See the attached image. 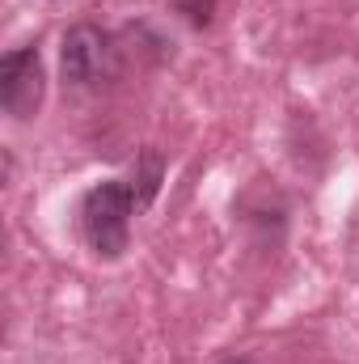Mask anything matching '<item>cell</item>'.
Returning a JSON list of instances; mask_svg holds the SVG:
<instances>
[{
	"instance_id": "1",
	"label": "cell",
	"mask_w": 359,
	"mask_h": 364,
	"mask_svg": "<svg viewBox=\"0 0 359 364\" xmlns=\"http://www.w3.org/2000/svg\"><path fill=\"white\" fill-rule=\"evenodd\" d=\"M131 216H136V195L123 178L97 182L81 199V233L97 259H106V263L123 259V250L131 242Z\"/></svg>"
},
{
	"instance_id": "2",
	"label": "cell",
	"mask_w": 359,
	"mask_h": 364,
	"mask_svg": "<svg viewBox=\"0 0 359 364\" xmlns=\"http://www.w3.org/2000/svg\"><path fill=\"white\" fill-rule=\"evenodd\" d=\"M60 68H64V81L72 85H101L118 68V47L106 30H97L89 21L72 26L60 47Z\"/></svg>"
},
{
	"instance_id": "3",
	"label": "cell",
	"mask_w": 359,
	"mask_h": 364,
	"mask_svg": "<svg viewBox=\"0 0 359 364\" xmlns=\"http://www.w3.org/2000/svg\"><path fill=\"white\" fill-rule=\"evenodd\" d=\"M43 60L38 47H17L0 60V106L13 119H34L43 106Z\"/></svg>"
},
{
	"instance_id": "4",
	"label": "cell",
	"mask_w": 359,
	"mask_h": 364,
	"mask_svg": "<svg viewBox=\"0 0 359 364\" xmlns=\"http://www.w3.org/2000/svg\"><path fill=\"white\" fill-rule=\"evenodd\" d=\"M161 174H165V161H161V153L157 149H144L140 153V161H136V170H131V195H136V212H144L148 203H153V195H157V186H161Z\"/></svg>"
},
{
	"instance_id": "5",
	"label": "cell",
	"mask_w": 359,
	"mask_h": 364,
	"mask_svg": "<svg viewBox=\"0 0 359 364\" xmlns=\"http://www.w3.org/2000/svg\"><path fill=\"white\" fill-rule=\"evenodd\" d=\"M224 364H250V360H237V356H233V360H224Z\"/></svg>"
}]
</instances>
